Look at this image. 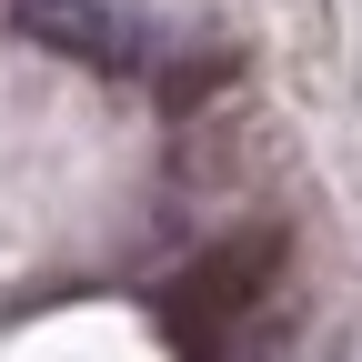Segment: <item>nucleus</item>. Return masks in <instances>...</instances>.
<instances>
[{
	"mask_svg": "<svg viewBox=\"0 0 362 362\" xmlns=\"http://www.w3.org/2000/svg\"><path fill=\"white\" fill-rule=\"evenodd\" d=\"M272 292H282V232L221 242V252H202L181 272V282H161V332H171L181 362H232L272 322Z\"/></svg>",
	"mask_w": 362,
	"mask_h": 362,
	"instance_id": "f257e3e1",
	"label": "nucleus"
},
{
	"mask_svg": "<svg viewBox=\"0 0 362 362\" xmlns=\"http://www.w3.org/2000/svg\"><path fill=\"white\" fill-rule=\"evenodd\" d=\"M21 30L40 40V51H61V61H90V71H171V40L151 21H131L111 11V0H21Z\"/></svg>",
	"mask_w": 362,
	"mask_h": 362,
	"instance_id": "f03ea898",
	"label": "nucleus"
},
{
	"mask_svg": "<svg viewBox=\"0 0 362 362\" xmlns=\"http://www.w3.org/2000/svg\"><path fill=\"white\" fill-rule=\"evenodd\" d=\"M272 332H282V322H262V332H252V342H242L232 362H302V342H272ZM312 362H342V342L322 332V342H312Z\"/></svg>",
	"mask_w": 362,
	"mask_h": 362,
	"instance_id": "7ed1b4c3",
	"label": "nucleus"
}]
</instances>
